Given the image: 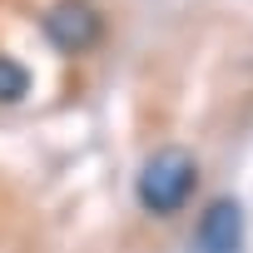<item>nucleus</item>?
I'll list each match as a JSON object with an SVG mask.
<instances>
[{"label": "nucleus", "mask_w": 253, "mask_h": 253, "mask_svg": "<svg viewBox=\"0 0 253 253\" xmlns=\"http://www.w3.org/2000/svg\"><path fill=\"white\" fill-rule=\"evenodd\" d=\"M45 40L65 55H89L104 40V15L89 0H55L45 10Z\"/></svg>", "instance_id": "3"}, {"label": "nucleus", "mask_w": 253, "mask_h": 253, "mask_svg": "<svg viewBox=\"0 0 253 253\" xmlns=\"http://www.w3.org/2000/svg\"><path fill=\"white\" fill-rule=\"evenodd\" d=\"M30 94V70L10 55H0V104H20Z\"/></svg>", "instance_id": "4"}, {"label": "nucleus", "mask_w": 253, "mask_h": 253, "mask_svg": "<svg viewBox=\"0 0 253 253\" xmlns=\"http://www.w3.org/2000/svg\"><path fill=\"white\" fill-rule=\"evenodd\" d=\"M189 253H248V218H243V204L233 194H218L199 213Z\"/></svg>", "instance_id": "2"}, {"label": "nucleus", "mask_w": 253, "mask_h": 253, "mask_svg": "<svg viewBox=\"0 0 253 253\" xmlns=\"http://www.w3.org/2000/svg\"><path fill=\"white\" fill-rule=\"evenodd\" d=\"M194 189H199V164H194V154L179 149V144L154 149V154L139 164V179H134V194H139V204H144L154 218H174V213L194 199Z\"/></svg>", "instance_id": "1"}]
</instances>
